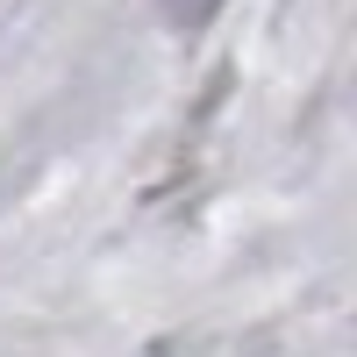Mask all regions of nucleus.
I'll return each instance as SVG.
<instances>
[{
    "label": "nucleus",
    "mask_w": 357,
    "mask_h": 357,
    "mask_svg": "<svg viewBox=\"0 0 357 357\" xmlns=\"http://www.w3.org/2000/svg\"><path fill=\"white\" fill-rule=\"evenodd\" d=\"M165 8H172L178 22H207V15H215V8H222V0H165Z\"/></svg>",
    "instance_id": "1"
}]
</instances>
